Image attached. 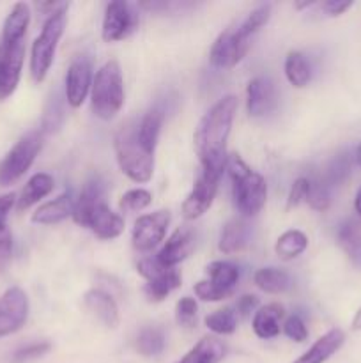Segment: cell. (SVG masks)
Listing matches in <instances>:
<instances>
[{"label": "cell", "instance_id": "cell-1", "mask_svg": "<svg viewBox=\"0 0 361 363\" xmlns=\"http://www.w3.org/2000/svg\"><path fill=\"white\" fill-rule=\"evenodd\" d=\"M237 105L239 103H237L236 96H225V98L218 99L198 123L193 142L202 169L218 170V172L227 170V162H229L227 142H229L230 131H232Z\"/></svg>", "mask_w": 361, "mask_h": 363}, {"label": "cell", "instance_id": "cell-2", "mask_svg": "<svg viewBox=\"0 0 361 363\" xmlns=\"http://www.w3.org/2000/svg\"><path fill=\"white\" fill-rule=\"evenodd\" d=\"M230 181H232V197L241 218L255 216L265 204L268 183L258 172L251 170L239 155H230L227 162Z\"/></svg>", "mask_w": 361, "mask_h": 363}, {"label": "cell", "instance_id": "cell-3", "mask_svg": "<svg viewBox=\"0 0 361 363\" xmlns=\"http://www.w3.org/2000/svg\"><path fill=\"white\" fill-rule=\"evenodd\" d=\"M117 163L134 183H147L154 174V152L147 151L138 138V123H126L113 137Z\"/></svg>", "mask_w": 361, "mask_h": 363}, {"label": "cell", "instance_id": "cell-4", "mask_svg": "<svg viewBox=\"0 0 361 363\" xmlns=\"http://www.w3.org/2000/svg\"><path fill=\"white\" fill-rule=\"evenodd\" d=\"M124 105L122 71L117 60L103 64L92 80L91 106L96 117L110 121L120 112Z\"/></svg>", "mask_w": 361, "mask_h": 363}, {"label": "cell", "instance_id": "cell-5", "mask_svg": "<svg viewBox=\"0 0 361 363\" xmlns=\"http://www.w3.org/2000/svg\"><path fill=\"white\" fill-rule=\"evenodd\" d=\"M67 9L69 7L50 16L45 21V25H42L41 34L32 43L30 77L35 84H41L46 78V74H48L50 67H52L53 59H55L57 45H59L60 38L64 34V28H66Z\"/></svg>", "mask_w": 361, "mask_h": 363}, {"label": "cell", "instance_id": "cell-6", "mask_svg": "<svg viewBox=\"0 0 361 363\" xmlns=\"http://www.w3.org/2000/svg\"><path fill=\"white\" fill-rule=\"evenodd\" d=\"M45 133L41 130L28 131L9 149L0 162V186H9L16 183L32 167L42 147Z\"/></svg>", "mask_w": 361, "mask_h": 363}, {"label": "cell", "instance_id": "cell-7", "mask_svg": "<svg viewBox=\"0 0 361 363\" xmlns=\"http://www.w3.org/2000/svg\"><path fill=\"white\" fill-rule=\"evenodd\" d=\"M250 46L251 35H248L241 28V23L234 25V27L225 28L218 35V39L212 43L211 52H209V60H211V64L214 67L230 69V67L237 66L244 59Z\"/></svg>", "mask_w": 361, "mask_h": 363}, {"label": "cell", "instance_id": "cell-8", "mask_svg": "<svg viewBox=\"0 0 361 363\" xmlns=\"http://www.w3.org/2000/svg\"><path fill=\"white\" fill-rule=\"evenodd\" d=\"M223 172L218 170L202 169L200 174L197 176L193 184V190L183 202V216L186 220H197L211 208L212 201L218 191L219 179H222Z\"/></svg>", "mask_w": 361, "mask_h": 363}, {"label": "cell", "instance_id": "cell-9", "mask_svg": "<svg viewBox=\"0 0 361 363\" xmlns=\"http://www.w3.org/2000/svg\"><path fill=\"white\" fill-rule=\"evenodd\" d=\"M140 23L137 9L133 4L115 0L106 6L105 18H103L101 38L106 43H115L127 38Z\"/></svg>", "mask_w": 361, "mask_h": 363}, {"label": "cell", "instance_id": "cell-10", "mask_svg": "<svg viewBox=\"0 0 361 363\" xmlns=\"http://www.w3.org/2000/svg\"><path fill=\"white\" fill-rule=\"evenodd\" d=\"M25 60V41L0 39V99H7L21 78Z\"/></svg>", "mask_w": 361, "mask_h": 363}, {"label": "cell", "instance_id": "cell-11", "mask_svg": "<svg viewBox=\"0 0 361 363\" xmlns=\"http://www.w3.org/2000/svg\"><path fill=\"white\" fill-rule=\"evenodd\" d=\"M168 209H159L151 215L138 216L133 227V245L140 252H151L158 247L166 236V229L170 225Z\"/></svg>", "mask_w": 361, "mask_h": 363}, {"label": "cell", "instance_id": "cell-12", "mask_svg": "<svg viewBox=\"0 0 361 363\" xmlns=\"http://www.w3.org/2000/svg\"><path fill=\"white\" fill-rule=\"evenodd\" d=\"M28 318V298L20 287H9L0 296V337L16 333Z\"/></svg>", "mask_w": 361, "mask_h": 363}, {"label": "cell", "instance_id": "cell-13", "mask_svg": "<svg viewBox=\"0 0 361 363\" xmlns=\"http://www.w3.org/2000/svg\"><path fill=\"white\" fill-rule=\"evenodd\" d=\"M92 89V64L87 57H76L66 73V101L73 108H80Z\"/></svg>", "mask_w": 361, "mask_h": 363}, {"label": "cell", "instance_id": "cell-14", "mask_svg": "<svg viewBox=\"0 0 361 363\" xmlns=\"http://www.w3.org/2000/svg\"><path fill=\"white\" fill-rule=\"evenodd\" d=\"M276 106V91L271 78L257 77L246 87V110L251 117H264Z\"/></svg>", "mask_w": 361, "mask_h": 363}, {"label": "cell", "instance_id": "cell-15", "mask_svg": "<svg viewBox=\"0 0 361 363\" xmlns=\"http://www.w3.org/2000/svg\"><path fill=\"white\" fill-rule=\"evenodd\" d=\"M195 248V230L191 227L183 225L166 240L161 250L158 252V261L166 268H173L180 261L188 257Z\"/></svg>", "mask_w": 361, "mask_h": 363}, {"label": "cell", "instance_id": "cell-16", "mask_svg": "<svg viewBox=\"0 0 361 363\" xmlns=\"http://www.w3.org/2000/svg\"><path fill=\"white\" fill-rule=\"evenodd\" d=\"M87 229H91L99 240H115L124 233V220L113 213L106 202H101L92 211Z\"/></svg>", "mask_w": 361, "mask_h": 363}, {"label": "cell", "instance_id": "cell-17", "mask_svg": "<svg viewBox=\"0 0 361 363\" xmlns=\"http://www.w3.org/2000/svg\"><path fill=\"white\" fill-rule=\"evenodd\" d=\"M74 202L76 201H74L69 191L59 195L53 201L39 206L34 215H32V222L39 223V225H55V223L64 222L67 216H73Z\"/></svg>", "mask_w": 361, "mask_h": 363}, {"label": "cell", "instance_id": "cell-18", "mask_svg": "<svg viewBox=\"0 0 361 363\" xmlns=\"http://www.w3.org/2000/svg\"><path fill=\"white\" fill-rule=\"evenodd\" d=\"M84 303L99 321L108 328H115L119 325V307L115 300L103 289H91L85 293Z\"/></svg>", "mask_w": 361, "mask_h": 363}, {"label": "cell", "instance_id": "cell-19", "mask_svg": "<svg viewBox=\"0 0 361 363\" xmlns=\"http://www.w3.org/2000/svg\"><path fill=\"white\" fill-rule=\"evenodd\" d=\"M343 342H345V333L342 330H329L321 339L315 340L314 346L306 353L301 354L294 363H324L343 346Z\"/></svg>", "mask_w": 361, "mask_h": 363}, {"label": "cell", "instance_id": "cell-20", "mask_svg": "<svg viewBox=\"0 0 361 363\" xmlns=\"http://www.w3.org/2000/svg\"><path fill=\"white\" fill-rule=\"evenodd\" d=\"M103 183L94 177V179L87 181L84 186V190L80 191V197L74 202V211H73V220L81 227L88 225V218H91L92 211L96 209V206L101 204L103 201Z\"/></svg>", "mask_w": 361, "mask_h": 363}, {"label": "cell", "instance_id": "cell-21", "mask_svg": "<svg viewBox=\"0 0 361 363\" xmlns=\"http://www.w3.org/2000/svg\"><path fill=\"white\" fill-rule=\"evenodd\" d=\"M285 315V308L278 303H269L265 307H260L253 315V321H251V326H253V332L258 339H275V337L280 335V321Z\"/></svg>", "mask_w": 361, "mask_h": 363}, {"label": "cell", "instance_id": "cell-22", "mask_svg": "<svg viewBox=\"0 0 361 363\" xmlns=\"http://www.w3.org/2000/svg\"><path fill=\"white\" fill-rule=\"evenodd\" d=\"M227 346L218 337H202L180 360L176 363H219L225 358Z\"/></svg>", "mask_w": 361, "mask_h": 363}, {"label": "cell", "instance_id": "cell-23", "mask_svg": "<svg viewBox=\"0 0 361 363\" xmlns=\"http://www.w3.org/2000/svg\"><path fill=\"white\" fill-rule=\"evenodd\" d=\"M53 186H55V183H53V177L50 176V174H45V172L34 174V176L27 181V184L23 186L20 197L16 199L18 211H25V209L38 204L41 199H45L46 195L52 194Z\"/></svg>", "mask_w": 361, "mask_h": 363}, {"label": "cell", "instance_id": "cell-24", "mask_svg": "<svg viewBox=\"0 0 361 363\" xmlns=\"http://www.w3.org/2000/svg\"><path fill=\"white\" fill-rule=\"evenodd\" d=\"M30 25V7L25 2H18L11 7L2 27V41H25Z\"/></svg>", "mask_w": 361, "mask_h": 363}, {"label": "cell", "instance_id": "cell-25", "mask_svg": "<svg viewBox=\"0 0 361 363\" xmlns=\"http://www.w3.org/2000/svg\"><path fill=\"white\" fill-rule=\"evenodd\" d=\"M250 240V225L244 218H232L225 223L219 236L218 248L223 254H236L248 245Z\"/></svg>", "mask_w": 361, "mask_h": 363}, {"label": "cell", "instance_id": "cell-26", "mask_svg": "<svg viewBox=\"0 0 361 363\" xmlns=\"http://www.w3.org/2000/svg\"><path fill=\"white\" fill-rule=\"evenodd\" d=\"M163 121H165V110L161 106H154L149 110L142 121L138 123V138H140L142 145L147 151L154 152L156 144H158L159 131H161Z\"/></svg>", "mask_w": 361, "mask_h": 363}, {"label": "cell", "instance_id": "cell-27", "mask_svg": "<svg viewBox=\"0 0 361 363\" xmlns=\"http://www.w3.org/2000/svg\"><path fill=\"white\" fill-rule=\"evenodd\" d=\"M255 286L269 294H282L292 287V280L285 269L280 268H260L253 275Z\"/></svg>", "mask_w": 361, "mask_h": 363}, {"label": "cell", "instance_id": "cell-28", "mask_svg": "<svg viewBox=\"0 0 361 363\" xmlns=\"http://www.w3.org/2000/svg\"><path fill=\"white\" fill-rule=\"evenodd\" d=\"M180 279L179 272L173 268L165 269L161 275H158L156 279L149 280L144 287V294L149 301H154V303H159V301L165 300L172 291H176L177 287H180Z\"/></svg>", "mask_w": 361, "mask_h": 363}, {"label": "cell", "instance_id": "cell-29", "mask_svg": "<svg viewBox=\"0 0 361 363\" xmlns=\"http://www.w3.org/2000/svg\"><path fill=\"white\" fill-rule=\"evenodd\" d=\"M354 160L356 158H354L350 151H342L336 156H333L328 165H326L324 174L321 176L324 179V183L329 188L340 186V184L345 183L350 177V174H353Z\"/></svg>", "mask_w": 361, "mask_h": 363}, {"label": "cell", "instance_id": "cell-30", "mask_svg": "<svg viewBox=\"0 0 361 363\" xmlns=\"http://www.w3.org/2000/svg\"><path fill=\"white\" fill-rule=\"evenodd\" d=\"M338 243L354 266L361 268V223L347 220L338 229Z\"/></svg>", "mask_w": 361, "mask_h": 363}, {"label": "cell", "instance_id": "cell-31", "mask_svg": "<svg viewBox=\"0 0 361 363\" xmlns=\"http://www.w3.org/2000/svg\"><path fill=\"white\" fill-rule=\"evenodd\" d=\"M308 248V238L301 230L290 229L278 238L275 252L282 261H292Z\"/></svg>", "mask_w": 361, "mask_h": 363}, {"label": "cell", "instance_id": "cell-32", "mask_svg": "<svg viewBox=\"0 0 361 363\" xmlns=\"http://www.w3.org/2000/svg\"><path fill=\"white\" fill-rule=\"evenodd\" d=\"M285 77L290 85L297 89H303L311 80V67L308 64L306 57L301 52H290L285 57Z\"/></svg>", "mask_w": 361, "mask_h": 363}, {"label": "cell", "instance_id": "cell-33", "mask_svg": "<svg viewBox=\"0 0 361 363\" xmlns=\"http://www.w3.org/2000/svg\"><path fill=\"white\" fill-rule=\"evenodd\" d=\"M205 275L209 277V282L234 293V287H236L237 280H239V268L232 264V262L214 261L205 268Z\"/></svg>", "mask_w": 361, "mask_h": 363}, {"label": "cell", "instance_id": "cell-34", "mask_svg": "<svg viewBox=\"0 0 361 363\" xmlns=\"http://www.w3.org/2000/svg\"><path fill=\"white\" fill-rule=\"evenodd\" d=\"M166 346L165 333L159 328H144L137 337V350L144 357H158Z\"/></svg>", "mask_w": 361, "mask_h": 363}, {"label": "cell", "instance_id": "cell-35", "mask_svg": "<svg viewBox=\"0 0 361 363\" xmlns=\"http://www.w3.org/2000/svg\"><path fill=\"white\" fill-rule=\"evenodd\" d=\"M204 323L216 335H232L237 330V314L234 312V308L225 307L222 311H216L212 314H209L204 319Z\"/></svg>", "mask_w": 361, "mask_h": 363}, {"label": "cell", "instance_id": "cell-36", "mask_svg": "<svg viewBox=\"0 0 361 363\" xmlns=\"http://www.w3.org/2000/svg\"><path fill=\"white\" fill-rule=\"evenodd\" d=\"M66 117V110H64V99L59 94L52 96L46 103L45 113H42V124L41 131L42 133H53L59 130L64 123Z\"/></svg>", "mask_w": 361, "mask_h": 363}, {"label": "cell", "instance_id": "cell-37", "mask_svg": "<svg viewBox=\"0 0 361 363\" xmlns=\"http://www.w3.org/2000/svg\"><path fill=\"white\" fill-rule=\"evenodd\" d=\"M308 177H310V190H308L306 202L315 211H326L331 204V188L324 183L321 176Z\"/></svg>", "mask_w": 361, "mask_h": 363}, {"label": "cell", "instance_id": "cell-38", "mask_svg": "<svg viewBox=\"0 0 361 363\" xmlns=\"http://www.w3.org/2000/svg\"><path fill=\"white\" fill-rule=\"evenodd\" d=\"M152 195L151 191L144 190V188H134V190L126 191V194L120 197L119 208L124 213H137L145 209L147 206H151Z\"/></svg>", "mask_w": 361, "mask_h": 363}, {"label": "cell", "instance_id": "cell-39", "mask_svg": "<svg viewBox=\"0 0 361 363\" xmlns=\"http://www.w3.org/2000/svg\"><path fill=\"white\" fill-rule=\"evenodd\" d=\"M197 314L198 305L195 298L184 296L177 301L176 305V321L179 323L183 328H195L197 325Z\"/></svg>", "mask_w": 361, "mask_h": 363}, {"label": "cell", "instance_id": "cell-40", "mask_svg": "<svg viewBox=\"0 0 361 363\" xmlns=\"http://www.w3.org/2000/svg\"><path fill=\"white\" fill-rule=\"evenodd\" d=\"M193 291L195 296L202 301H222L232 294V291H227L223 289V287L214 286V284L209 282V280H200V282L195 284Z\"/></svg>", "mask_w": 361, "mask_h": 363}, {"label": "cell", "instance_id": "cell-41", "mask_svg": "<svg viewBox=\"0 0 361 363\" xmlns=\"http://www.w3.org/2000/svg\"><path fill=\"white\" fill-rule=\"evenodd\" d=\"M283 333L294 342H304L308 339V328L299 315H290L283 323Z\"/></svg>", "mask_w": 361, "mask_h": 363}, {"label": "cell", "instance_id": "cell-42", "mask_svg": "<svg viewBox=\"0 0 361 363\" xmlns=\"http://www.w3.org/2000/svg\"><path fill=\"white\" fill-rule=\"evenodd\" d=\"M308 190H310V177L301 176L297 177L292 183V188H290L289 199H287V208H296L301 202L306 201Z\"/></svg>", "mask_w": 361, "mask_h": 363}, {"label": "cell", "instance_id": "cell-43", "mask_svg": "<svg viewBox=\"0 0 361 363\" xmlns=\"http://www.w3.org/2000/svg\"><path fill=\"white\" fill-rule=\"evenodd\" d=\"M137 269H138V273H140V275L149 282V280L156 279V277L161 275V273L168 268H166V266H163L161 262L158 261V257H145L138 262Z\"/></svg>", "mask_w": 361, "mask_h": 363}, {"label": "cell", "instance_id": "cell-44", "mask_svg": "<svg viewBox=\"0 0 361 363\" xmlns=\"http://www.w3.org/2000/svg\"><path fill=\"white\" fill-rule=\"evenodd\" d=\"M50 344L48 342H38V344H30V346H25L21 347L20 351H16V354H14V360L16 362H27V360H32V358H39L42 357V354H46L50 351Z\"/></svg>", "mask_w": 361, "mask_h": 363}, {"label": "cell", "instance_id": "cell-45", "mask_svg": "<svg viewBox=\"0 0 361 363\" xmlns=\"http://www.w3.org/2000/svg\"><path fill=\"white\" fill-rule=\"evenodd\" d=\"M11 255H13V236H11L9 229L4 227L0 229V272L9 264Z\"/></svg>", "mask_w": 361, "mask_h": 363}, {"label": "cell", "instance_id": "cell-46", "mask_svg": "<svg viewBox=\"0 0 361 363\" xmlns=\"http://www.w3.org/2000/svg\"><path fill=\"white\" fill-rule=\"evenodd\" d=\"M258 307V298L253 294H243L236 303V314L241 318H248Z\"/></svg>", "mask_w": 361, "mask_h": 363}, {"label": "cell", "instance_id": "cell-47", "mask_svg": "<svg viewBox=\"0 0 361 363\" xmlns=\"http://www.w3.org/2000/svg\"><path fill=\"white\" fill-rule=\"evenodd\" d=\"M321 7L328 16H340L353 7V2L350 0H328V2H322Z\"/></svg>", "mask_w": 361, "mask_h": 363}, {"label": "cell", "instance_id": "cell-48", "mask_svg": "<svg viewBox=\"0 0 361 363\" xmlns=\"http://www.w3.org/2000/svg\"><path fill=\"white\" fill-rule=\"evenodd\" d=\"M14 202H16V195L14 194H7L0 197V229L6 227V218L11 213V209H13Z\"/></svg>", "mask_w": 361, "mask_h": 363}, {"label": "cell", "instance_id": "cell-49", "mask_svg": "<svg viewBox=\"0 0 361 363\" xmlns=\"http://www.w3.org/2000/svg\"><path fill=\"white\" fill-rule=\"evenodd\" d=\"M35 7H38L42 14H48V18H50V16H53L55 13H59V11L69 7V4H66V2H38L35 4Z\"/></svg>", "mask_w": 361, "mask_h": 363}, {"label": "cell", "instance_id": "cell-50", "mask_svg": "<svg viewBox=\"0 0 361 363\" xmlns=\"http://www.w3.org/2000/svg\"><path fill=\"white\" fill-rule=\"evenodd\" d=\"M354 209H356L357 216H360V218H361V188H360V190H357L356 199H354Z\"/></svg>", "mask_w": 361, "mask_h": 363}, {"label": "cell", "instance_id": "cell-51", "mask_svg": "<svg viewBox=\"0 0 361 363\" xmlns=\"http://www.w3.org/2000/svg\"><path fill=\"white\" fill-rule=\"evenodd\" d=\"M353 330H361V308L356 312V315H354Z\"/></svg>", "mask_w": 361, "mask_h": 363}, {"label": "cell", "instance_id": "cell-52", "mask_svg": "<svg viewBox=\"0 0 361 363\" xmlns=\"http://www.w3.org/2000/svg\"><path fill=\"white\" fill-rule=\"evenodd\" d=\"M354 158H356V162H357V165L361 167V144L357 145V149H356V156H354Z\"/></svg>", "mask_w": 361, "mask_h": 363}]
</instances>
